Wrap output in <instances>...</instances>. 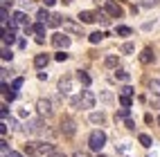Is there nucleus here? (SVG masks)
Here are the masks:
<instances>
[{
  "label": "nucleus",
  "instance_id": "21",
  "mask_svg": "<svg viewBox=\"0 0 160 157\" xmlns=\"http://www.w3.org/2000/svg\"><path fill=\"white\" fill-rule=\"evenodd\" d=\"M102 38H104V34H102V31H92V34L88 36V40H90L92 45H97V43H102Z\"/></svg>",
  "mask_w": 160,
  "mask_h": 157
},
{
  "label": "nucleus",
  "instance_id": "22",
  "mask_svg": "<svg viewBox=\"0 0 160 157\" xmlns=\"http://www.w3.org/2000/svg\"><path fill=\"white\" fill-rule=\"evenodd\" d=\"M115 79H120V81H129L131 74H129L126 70H117V72H115Z\"/></svg>",
  "mask_w": 160,
  "mask_h": 157
},
{
  "label": "nucleus",
  "instance_id": "25",
  "mask_svg": "<svg viewBox=\"0 0 160 157\" xmlns=\"http://www.w3.org/2000/svg\"><path fill=\"white\" fill-rule=\"evenodd\" d=\"M48 25H50V27H59V25H63V20H61V16H52Z\"/></svg>",
  "mask_w": 160,
  "mask_h": 157
},
{
  "label": "nucleus",
  "instance_id": "1",
  "mask_svg": "<svg viewBox=\"0 0 160 157\" xmlns=\"http://www.w3.org/2000/svg\"><path fill=\"white\" fill-rule=\"evenodd\" d=\"M25 153L36 155V157H50L52 153H57V150H54V146H52V144H45V141H32L27 148H25Z\"/></svg>",
  "mask_w": 160,
  "mask_h": 157
},
{
  "label": "nucleus",
  "instance_id": "15",
  "mask_svg": "<svg viewBox=\"0 0 160 157\" xmlns=\"http://www.w3.org/2000/svg\"><path fill=\"white\" fill-rule=\"evenodd\" d=\"M77 79H79V83H83V85H90V81H92L86 70H79V72H77Z\"/></svg>",
  "mask_w": 160,
  "mask_h": 157
},
{
  "label": "nucleus",
  "instance_id": "30",
  "mask_svg": "<svg viewBox=\"0 0 160 157\" xmlns=\"http://www.w3.org/2000/svg\"><path fill=\"white\" fill-rule=\"evenodd\" d=\"M120 103L122 108H131V97H120Z\"/></svg>",
  "mask_w": 160,
  "mask_h": 157
},
{
  "label": "nucleus",
  "instance_id": "42",
  "mask_svg": "<svg viewBox=\"0 0 160 157\" xmlns=\"http://www.w3.org/2000/svg\"><path fill=\"white\" fill-rule=\"evenodd\" d=\"M97 157H104V155H97Z\"/></svg>",
  "mask_w": 160,
  "mask_h": 157
},
{
  "label": "nucleus",
  "instance_id": "16",
  "mask_svg": "<svg viewBox=\"0 0 160 157\" xmlns=\"http://www.w3.org/2000/svg\"><path fill=\"white\" fill-rule=\"evenodd\" d=\"M32 31H34L36 36H43L45 34V23H38V20H36V23L32 25Z\"/></svg>",
  "mask_w": 160,
  "mask_h": 157
},
{
  "label": "nucleus",
  "instance_id": "34",
  "mask_svg": "<svg viewBox=\"0 0 160 157\" xmlns=\"http://www.w3.org/2000/svg\"><path fill=\"white\" fill-rule=\"evenodd\" d=\"M102 99H104L106 103H108V101H113V97H111V92H104V94H102Z\"/></svg>",
  "mask_w": 160,
  "mask_h": 157
},
{
  "label": "nucleus",
  "instance_id": "4",
  "mask_svg": "<svg viewBox=\"0 0 160 157\" xmlns=\"http://www.w3.org/2000/svg\"><path fill=\"white\" fill-rule=\"evenodd\" d=\"M104 9L108 12V16H111V18H122V14H124L122 5H120V2H115V0H106Z\"/></svg>",
  "mask_w": 160,
  "mask_h": 157
},
{
  "label": "nucleus",
  "instance_id": "20",
  "mask_svg": "<svg viewBox=\"0 0 160 157\" xmlns=\"http://www.w3.org/2000/svg\"><path fill=\"white\" fill-rule=\"evenodd\" d=\"M104 112H90V123H104Z\"/></svg>",
  "mask_w": 160,
  "mask_h": 157
},
{
  "label": "nucleus",
  "instance_id": "12",
  "mask_svg": "<svg viewBox=\"0 0 160 157\" xmlns=\"http://www.w3.org/2000/svg\"><path fill=\"white\" fill-rule=\"evenodd\" d=\"M77 18H79V23H95V20H97V14L95 12H81Z\"/></svg>",
  "mask_w": 160,
  "mask_h": 157
},
{
  "label": "nucleus",
  "instance_id": "32",
  "mask_svg": "<svg viewBox=\"0 0 160 157\" xmlns=\"http://www.w3.org/2000/svg\"><path fill=\"white\" fill-rule=\"evenodd\" d=\"M160 2V0H144V2H142V7H156Z\"/></svg>",
  "mask_w": 160,
  "mask_h": 157
},
{
  "label": "nucleus",
  "instance_id": "11",
  "mask_svg": "<svg viewBox=\"0 0 160 157\" xmlns=\"http://www.w3.org/2000/svg\"><path fill=\"white\" fill-rule=\"evenodd\" d=\"M14 40H16V29H2V43L5 45H12L14 43Z\"/></svg>",
  "mask_w": 160,
  "mask_h": 157
},
{
  "label": "nucleus",
  "instance_id": "2",
  "mask_svg": "<svg viewBox=\"0 0 160 157\" xmlns=\"http://www.w3.org/2000/svg\"><path fill=\"white\" fill-rule=\"evenodd\" d=\"M88 146L92 150H102L104 146H106V132L104 130H92L88 135Z\"/></svg>",
  "mask_w": 160,
  "mask_h": 157
},
{
  "label": "nucleus",
  "instance_id": "36",
  "mask_svg": "<svg viewBox=\"0 0 160 157\" xmlns=\"http://www.w3.org/2000/svg\"><path fill=\"white\" fill-rule=\"evenodd\" d=\"M0 135H2V137L7 135V121H2V126H0Z\"/></svg>",
  "mask_w": 160,
  "mask_h": 157
},
{
  "label": "nucleus",
  "instance_id": "14",
  "mask_svg": "<svg viewBox=\"0 0 160 157\" xmlns=\"http://www.w3.org/2000/svg\"><path fill=\"white\" fill-rule=\"evenodd\" d=\"M50 18H52V16H50L48 9H38V14H36V20H38V23H45V25H48Z\"/></svg>",
  "mask_w": 160,
  "mask_h": 157
},
{
  "label": "nucleus",
  "instance_id": "17",
  "mask_svg": "<svg viewBox=\"0 0 160 157\" xmlns=\"http://www.w3.org/2000/svg\"><path fill=\"white\" fill-rule=\"evenodd\" d=\"M104 65H106V67H111V70L117 67V56H115V54H108V56L104 58Z\"/></svg>",
  "mask_w": 160,
  "mask_h": 157
},
{
  "label": "nucleus",
  "instance_id": "31",
  "mask_svg": "<svg viewBox=\"0 0 160 157\" xmlns=\"http://www.w3.org/2000/svg\"><path fill=\"white\" fill-rule=\"evenodd\" d=\"M20 88H23V79H16L12 83V90H20Z\"/></svg>",
  "mask_w": 160,
  "mask_h": 157
},
{
  "label": "nucleus",
  "instance_id": "10",
  "mask_svg": "<svg viewBox=\"0 0 160 157\" xmlns=\"http://www.w3.org/2000/svg\"><path fill=\"white\" fill-rule=\"evenodd\" d=\"M48 63H50V56H48V54H36V56H34V67H36V70L48 67Z\"/></svg>",
  "mask_w": 160,
  "mask_h": 157
},
{
  "label": "nucleus",
  "instance_id": "19",
  "mask_svg": "<svg viewBox=\"0 0 160 157\" xmlns=\"http://www.w3.org/2000/svg\"><path fill=\"white\" fill-rule=\"evenodd\" d=\"M63 29L72 31V34H79V31H81V27H77L74 23H70V20H63Z\"/></svg>",
  "mask_w": 160,
  "mask_h": 157
},
{
  "label": "nucleus",
  "instance_id": "33",
  "mask_svg": "<svg viewBox=\"0 0 160 157\" xmlns=\"http://www.w3.org/2000/svg\"><path fill=\"white\" fill-rule=\"evenodd\" d=\"M54 58H57L59 63H63V61H66V58H68V54H66V52H59V54H57Z\"/></svg>",
  "mask_w": 160,
  "mask_h": 157
},
{
  "label": "nucleus",
  "instance_id": "7",
  "mask_svg": "<svg viewBox=\"0 0 160 157\" xmlns=\"http://www.w3.org/2000/svg\"><path fill=\"white\" fill-rule=\"evenodd\" d=\"M95 94L90 92V90H83L81 92V108H95Z\"/></svg>",
  "mask_w": 160,
  "mask_h": 157
},
{
  "label": "nucleus",
  "instance_id": "37",
  "mask_svg": "<svg viewBox=\"0 0 160 157\" xmlns=\"http://www.w3.org/2000/svg\"><path fill=\"white\" fill-rule=\"evenodd\" d=\"M43 5H45V7H54L57 0H43Z\"/></svg>",
  "mask_w": 160,
  "mask_h": 157
},
{
  "label": "nucleus",
  "instance_id": "13",
  "mask_svg": "<svg viewBox=\"0 0 160 157\" xmlns=\"http://www.w3.org/2000/svg\"><path fill=\"white\" fill-rule=\"evenodd\" d=\"M97 14V20L102 25H111V16H108V12H106V9H99V12H95Z\"/></svg>",
  "mask_w": 160,
  "mask_h": 157
},
{
  "label": "nucleus",
  "instance_id": "29",
  "mask_svg": "<svg viewBox=\"0 0 160 157\" xmlns=\"http://www.w3.org/2000/svg\"><path fill=\"white\" fill-rule=\"evenodd\" d=\"M120 92H122V97H131V94H133V88H131V85H124Z\"/></svg>",
  "mask_w": 160,
  "mask_h": 157
},
{
  "label": "nucleus",
  "instance_id": "9",
  "mask_svg": "<svg viewBox=\"0 0 160 157\" xmlns=\"http://www.w3.org/2000/svg\"><path fill=\"white\" fill-rule=\"evenodd\" d=\"M70 90H72V79L70 76H61L59 79V92L61 94H68Z\"/></svg>",
  "mask_w": 160,
  "mask_h": 157
},
{
  "label": "nucleus",
  "instance_id": "8",
  "mask_svg": "<svg viewBox=\"0 0 160 157\" xmlns=\"http://www.w3.org/2000/svg\"><path fill=\"white\" fill-rule=\"evenodd\" d=\"M153 49L151 47H144L142 49V54H140V63H142V65H151V63H153Z\"/></svg>",
  "mask_w": 160,
  "mask_h": 157
},
{
  "label": "nucleus",
  "instance_id": "28",
  "mask_svg": "<svg viewBox=\"0 0 160 157\" xmlns=\"http://www.w3.org/2000/svg\"><path fill=\"white\" fill-rule=\"evenodd\" d=\"M133 49H135V45H133V43H124V45H122V52H124V54H131Z\"/></svg>",
  "mask_w": 160,
  "mask_h": 157
},
{
  "label": "nucleus",
  "instance_id": "24",
  "mask_svg": "<svg viewBox=\"0 0 160 157\" xmlns=\"http://www.w3.org/2000/svg\"><path fill=\"white\" fill-rule=\"evenodd\" d=\"M117 34H120V36H131L133 31H131V27H126V25H120V27H117Z\"/></svg>",
  "mask_w": 160,
  "mask_h": 157
},
{
  "label": "nucleus",
  "instance_id": "40",
  "mask_svg": "<svg viewBox=\"0 0 160 157\" xmlns=\"http://www.w3.org/2000/svg\"><path fill=\"white\" fill-rule=\"evenodd\" d=\"M156 121H158V126H160V114H158V119H156Z\"/></svg>",
  "mask_w": 160,
  "mask_h": 157
},
{
  "label": "nucleus",
  "instance_id": "18",
  "mask_svg": "<svg viewBox=\"0 0 160 157\" xmlns=\"http://www.w3.org/2000/svg\"><path fill=\"white\" fill-rule=\"evenodd\" d=\"M149 90H151V94H158V97H160V79L149 81Z\"/></svg>",
  "mask_w": 160,
  "mask_h": 157
},
{
  "label": "nucleus",
  "instance_id": "41",
  "mask_svg": "<svg viewBox=\"0 0 160 157\" xmlns=\"http://www.w3.org/2000/svg\"><path fill=\"white\" fill-rule=\"evenodd\" d=\"M66 2H72V0H66Z\"/></svg>",
  "mask_w": 160,
  "mask_h": 157
},
{
  "label": "nucleus",
  "instance_id": "27",
  "mask_svg": "<svg viewBox=\"0 0 160 157\" xmlns=\"http://www.w3.org/2000/svg\"><path fill=\"white\" fill-rule=\"evenodd\" d=\"M115 119H129V108H122V110H117Z\"/></svg>",
  "mask_w": 160,
  "mask_h": 157
},
{
  "label": "nucleus",
  "instance_id": "3",
  "mask_svg": "<svg viewBox=\"0 0 160 157\" xmlns=\"http://www.w3.org/2000/svg\"><path fill=\"white\" fill-rule=\"evenodd\" d=\"M59 126H61V132L66 135V137H74V132H77V123H74V119L63 117Z\"/></svg>",
  "mask_w": 160,
  "mask_h": 157
},
{
  "label": "nucleus",
  "instance_id": "5",
  "mask_svg": "<svg viewBox=\"0 0 160 157\" xmlns=\"http://www.w3.org/2000/svg\"><path fill=\"white\" fill-rule=\"evenodd\" d=\"M52 45H54L57 49H68V47H70V36H68V34H61V31H57V34L52 36Z\"/></svg>",
  "mask_w": 160,
  "mask_h": 157
},
{
  "label": "nucleus",
  "instance_id": "6",
  "mask_svg": "<svg viewBox=\"0 0 160 157\" xmlns=\"http://www.w3.org/2000/svg\"><path fill=\"white\" fill-rule=\"evenodd\" d=\"M36 110H38L41 117H50L52 114V101L50 99H38L36 101Z\"/></svg>",
  "mask_w": 160,
  "mask_h": 157
},
{
  "label": "nucleus",
  "instance_id": "23",
  "mask_svg": "<svg viewBox=\"0 0 160 157\" xmlns=\"http://www.w3.org/2000/svg\"><path fill=\"white\" fill-rule=\"evenodd\" d=\"M12 56H14V52L2 43V61H12Z\"/></svg>",
  "mask_w": 160,
  "mask_h": 157
},
{
  "label": "nucleus",
  "instance_id": "26",
  "mask_svg": "<svg viewBox=\"0 0 160 157\" xmlns=\"http://www.w3.org/2000/svg\"><path fill=\"white\" fill-rule=\"evenodd\" d=\"M140 144L144 146V148H149V146H151L153 141H151V137H149V135H140Z\"/></svg>",
  "mask_w": 160,
  "mask_h": 157
},
{
  "label": "nucleus",
  "instance_id": "35",
  "mask_svg": "<svg viewBox=\"0 0 160 157\" xmlns=\"http://www.w3.org/2000/svg\"><path fill=\"white\" fill-rule=\"evenodd\" d=\"M124 123H126V128H129V130H133V128H135V123H133V119H126Z\"/></svg>",
  "mask_w": 160,
  "mask_h": 157
},
{
  "label": "nucleus",
  "instance_id": "39",
  "mask_svg": "<svg viewBox=\"0 0 160 157\" xmlns=\"http://www.w3.org/2000/svg\"><path fill=\"white\" fill-rule=\"evenodd\" d=\"M50 157H66V155H63V153H52Z\"/></svg>",
  "mask_w": 160,
  "mask_h": 157
},
{
  "label": "nucleus",
  "instance_id": "38",
  "mask_svg": "<svg viewBox=\"0 0 160 157\" xmlns=\"http://www.w3.org/2000/svg\"><path fill=\"white\" fill-rule=\"evenodd\" d=\"M72 157H90V155H88V153H81V150H77V153H74Z\"/></svg>",
  "mask_w": 160,
  "mask_h": 157
}]
</instances>
